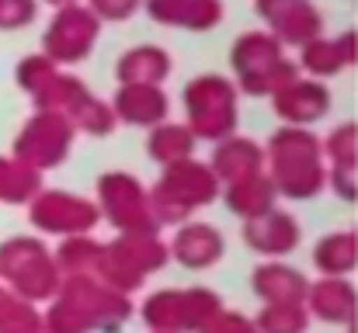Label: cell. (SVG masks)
Masks as SVG:
<instances>
[{
	"label": "cell",
	"instance_id": "6da1fadb",
	"mask_svg": "<svg viewBox=\"0 0 358 333\" xmlns=\"http://www.w3.org/2000/svg\"><path fill=\"white\" fill-rule=\"evenodd\" d=\"M153 10H160V17H188V21H209L216 14V3L209 0H153Z\"/></svg>",
	"mask_w": 358,
	"mask_h": 333
},
{
	"label": "cell",
	"instance_id": "7a4b0ae2",
	"mask_svg": "<svg viewBox=\"0 0 358 333\" xmlns=\"http://www.w3.org/2000/svg\"><path fill=\"white\" fill-rule=\"evenodd\" d=\"M24 17H31V3L28 0H0V24L24 21Z\"/></svg>",
	"mask_w": 358,
	"mask_h": 333
},
{
	"label": "cell",
	"instance_id": "3957f363",
	"mask_svg": "<svg viewBox=\"0 0 358 333\" xmlns=\"http://www.w3.org/2000/svg\"><path fill=\"white\" fill-rule=\"evenodd\" d=\"M98 3H101L108 14H125V7L132 10V0H98Z\"/></svg>",
	"mask_w": 358,
	"mask_h": 333
}]
</instances>
